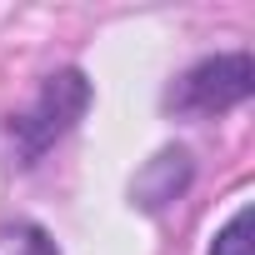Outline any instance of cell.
Masks as SVG:
<instances>
[{"instance_id": "obj_1", "label": "cell", "mask_w": 255, "mask_h": 255, "mask_svg": "<svg viewBox=\"0 0 255 255\" xmlns=\"http://www.w3.org/2000/svg\"><path fill=\"white\" fill-rule=\"evenodd\" d=\"M90 80H85V70L80 65H65V70H50L45 80H40V90H35V100L20 110V115H10V140H15V155L25 160V165H35L45 150H55L75 125H80V115L90 110Z\"/></svg>"}, {"instance_id": "obj_2", "label": "cell", "mask_w": 255, "mask_h": 255, "mask_svg": "<svg viewBox=\"0 0 255 255\" xmlns=\"http://www.w3.org/2000/svg\"><path fill=\"white\" fill-rule=\"evenodd\" d=\"M255 90V65L245 50H225V55H205L195 60L185 75H175V85L165 90V110L180 120H200V115H225L235 105H245Z\"/></svg>"}, {"instance_id": "obj_3", "label": "cell", "mask_w": 255, "mask_h": 255, "mask_svg": "<svg viewBox=\"0 0 255 255\" xmlns=\"http://www.w3.org/2000/svg\"><path fill=\"white\" fill-rule=\"evenodd\" d=\"M190 180H195L190 150H185V145H165V150H155V155L135 170V180H130V205L145 210V215H160V210H170L175 200H185Z\"/></svg>"}, {"instance_id": "obj_4", "label": "cell", "mask_w": 255, "mask_h": 255, "mask_svg": "<svg viewBox=\"0 0 255 255\" xmlns=\"http://www.w3.org/2000/svg\"><path fill=\"white\" fill-rule=\"evenodd\" d=\"M0 255H60V245L35 220H5L0 225Z\"/></svg>"}, {"instance_id": "obj_5", "label": "cell", "mask_w": 255, "mask_h": 255, "mask_svg": "<svg viewBox=\"0 0 255 255\" xmlns=\"http://www.w3.org/2000/svg\"><path fill=\"white\" fill-rule=\"evenodd\" d=\"M210 255H250V205H235V215L215 230Z\"/></svg>"}]
</instances>
